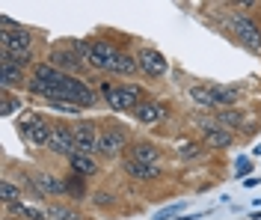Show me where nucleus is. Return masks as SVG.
I'll return each mask as SVG.
<instances>
[{"label":"nucleus","instance_id":"nucleus-1","mask_svg":"<svg viewBox=\"0 0 261 220\" xmlns=\"http://www.w3.org/2000/svg\"><path fill=\"white\" fill-rule=\"evenodd\" d=\"M104 102H107L110 110L125 113V110H137L140 102H146V92H143V86L140 84H116Z\"/></svg>","mask_w":261,"mask_h":220},{"label":"nucleus","instance_id":"nucleus-2","mask_svg":"<svg viewBox=\"0 0 261 220\" xmlns=\"http://www.w3.org/2000/svg\"><path fill=\"white\" fill-rule=\"evenodd\" d=\"M50 131H54V122L45 116H36V113H24L18 119V134L24 137L33 146H48L50 143Z\"/></svg>","mask_w":261,"mask_h":220},{"label":"nucleus","instance_id":"nucleus-3","mask_svg":"<svg viewBox=\"0 0 261 220\" xmlns=\"http://www.w3.org/2000/svg\"><path fill=\"white\" fill-rule=\"evenodd\" d=\"M228 27H231V33L234 39L244 45L246 51H261V27L252 21L249 15H241V12H234V15H228Z\"/></svg>","mask_w":261,"mask_h":220},{"label":"nucleus","instance_id":"nucleus-4","mask_svg":"<svg viewBox=\"0 0 261 220\" xmlns=\"http://www.w3.org/2000/svg\"><path fill=\"white\" fill-rule=\"evenodd\" d=\"M128 149V128L125 125H116L107 122L101 125V140H98V155L101 158H116Z\"/></svg>","mask_w":261,"mask_h":220},{"label":"nucleus","instance_id":"nucleus-5","mask_svg":"<svg viewBox=\"0 0 261 220\" xmlns=\"http://www.w3.org/2000/svg\"><path fill=\"white\" fill-rule=\"evenodd\" d=\"M45 63H50L54 68H60L63 75H71V78H77V71H83L86 68V63H83L77 54L68 48V42H57L54 48H50L48 60Z\"/></svg>","mask_w":261,"mask_h":220},{"label":"nucleus","instance_id":"nucleus-6","mask_svg":"<svg viewBox=\"0 0 261 220\" xmlns=\"http://www.w3.org/2000/svg\"><path fill=\"white\" fill-rule=\"evenodd\" d=\"M0 54H9V57L33 54V33L21 24L12 27V30H3L0 33Z\"/></svg>","mask_w":261,"mask_h":220},{"label":"nucleus","instance_id":"nucleus-7","mask_svg":"<svg viewBox=\"0 0 261 220\" xmlns=\"http://www.w3.org/2000/svg\"><path fill=\"white\" fill-rule=\"evenodd\" d=\"M199 134H202V143L211 146V149H228L231 140H234L226 125L214 122V119H199Z\"/></svg>","mask_w":261,"mask_h":220},{"label":"nucleus","instance_id":"nucleus-8","mask_svg":"<svg viewBox=\"0 0 261 220\" xmlns=\"http://www.w3.org/2000/svg\"><path fill=\"white\" fill-rule=\"evenodd\" d=\"M48 149L54 155H63V158H71V155L77 152V146H74V128L68 122H54Z\"/></svg>","mask_w":261,"mask_h":220},{"label":"nucleus","instance_id":"nucleus-9","mask_svg":"<svg viewBox=\"0 0 261 220\" xmlns=\"http://www.w3.org/2000/svg\"><path fill=\"white\" fill-rule=\"evenodd\" d=\"M74 128V146H77V152L83 155H98V140H101V128H98L95 122H74L71 125Z\"/></svg>","mask_w":261,"mask_h":220},{"label":"nucleus","instance_id":"nucleus-10","mask_svg":"<svg viewBox=\"0 0 261 220\" xmlns=\"http://www.w3.org/2000/svg\"><path fill=\"white\" fill-rule=\"evenodd\" d=\"M119 48L116 45H110L107 39H95L92 42V57H89V63L86 66L89 68H95V71H107L110 75V68H113V63L119 60Z\"/></svg>","mask_w":261,"mask_h":220},{"label":"nucleus","instance_id":"nucleus-11","mask_svg":"<svg viewBox=\"0 0 261 220\" xmlns=\"http://www.w3.org/2000/svg\"><path fill=\"white\" fill-rule=\"evenodd\" d=\"M137 63H140V71H143V75H148V78H163V75L169 71V63H166L163 51H158V48H148V45L137 51Z\"/></svg>","mask_w":261,"mask_h":220},{"label":"nucleus","instance_id":"nucleus-12","mask_svg":"<svg viewBox=\"0 0 261 220\" xmlns=\"http://www.w3.org/2000/svg\"><path fill=\"white\" fill-rule=\"evenodd\" d=\"M27 187H30L39 200H45V197H63L65 193V179H57V176H50V173H36Z\"/></svg>","mask_w":261,"mask_h":220},{"label":"nucleus","instance_id":"nucleus-13","mask_svg":"<svg viewBox=\"0 0 261 220\" xmlns=\"http://www.w3.org/2000/svg\"><path fill=\"white\" fill-rule=\"evenodd\" d=\"M0 84H3V92H12L15 86H27L30 84V71L12 66L9 60H0Z\"/></svg>","mask_w":261,"mask_h":220},{"label":"nucleus","instance_id":"nucleus-14","mask_svg":"<svg viewBox=\"0 0 261 220\" xmlns=\"http://www.w3.org/2000/svg\"><path fill=\"white\" fill-rule=\"evenodd\" d=\"M125 173H128L130 179H137V182H158L163 176L161 164H143V161H130L125 164Z\"/></svg>","mask_w":261,"mask_h":220},{"label":"nucleus","instance_id":"nucleus-15","mask_svg":"<svg viewBox=\"0 0 261 220\" xmlns=\"http://www.w3.org/2000/svg\"><path fill=\"white\" fill-rule=\"evenodd\" d=\"M161 146L158 143H148V140H143V143H134L130 146V161H143V164H161Z\"/></svg>","mask_w":261,"mask_h":220},{"label":"nucleus","instance_id":"nucleus-16","mask_svg":"<svg viewBox=\"0 0 261 220\" xmlns=\"http://www.w3.org/2000/svg\"><path fill=\"white\" fill-rule=\"evenodd\" d=\"M68 167H71V173H77V176H83V179H92V176L98 173V161H95V155L74 152L71 158H68Z\"/></svg>","mask_w":261,"mask_h":220},{"label":"nucleus","instance_id":"nucleus-17","mask_svg":"<svg viewBox=\"0 0 261 220\" xmlns=\"http://www.w3.org/2000/svg\"><path fill=\"white\" fill-rule=\"evenodd\" d=\"M163 113H166V107H163L161 102H140V107L134 110V116H137V122H143V125H154L158 119H163Z\"/></svg>","mask_w":261,"mask_h":220},{"label":"nucleus","instance_id":"nucleus-18","mask_svg":"<svg viewBox=\"0 0 261 220\" xmlns=\"http://www.w3.org/2000/svg\"><path fill=\"white\" fill-rule=\"evenodd\" d=\"M190 99H193L199 107H205V110H217V107H220L217 95H214V86H205V84L190 86Z\"/></svg>","mask_w":261,"mask_h":220},{"label":"nucleus","instance_id":"nucleus-19","mask_svg":"<svg viewBox=\"0 0 261 220\" xmlns=\"http://www.w3.org/2000/svg\"><path fill=\"white\" fill-rule=\"evenodd\" d=\"M140 71V63H137V54H119V60L113 63L110 75H119V78H130Z\"/></svg>","mask_w":261,"mask_h":220},{"label":"nucleus","instance_id":"nucleus-20","mask_svg":"<svg viewBox=\"0 0 261 220\" xmlns=\"http://www.w3.org/2000/svg\"><path fill=\"white\" fill-rule=\"evenodd\" d=\"M45 214H48V220H81L77 208L65 205V203H48L45 205Z\"/></svg>","mask_w":261,"mask_h":220},{"label":"nucleus","instance_id":"nucleus-21","mask_svg":"<svg viewBox=\"0 0 261 220\" xmlns=\"http://www.w3.org/2000/svg\"><path fill=\"white\" fill-rule=\"evenodd\" d=\"M0 200L6 203V208H9V205H15V203H21V187L12 185L9 179H3V182H0Z\"/></svg>","mask_w":261,"mask_h":220},{"label":"nucleus","instance_id":"nucleus-22","mask_svg":"<svg viewBox=\"0 0 261 220\" xmlns=\"http://www.w3.org/2000/svg\"><path fill=\"white\" fill-rule=\"evenodd\" d=\"M178 158L181 161H196V158H202V146L196 140H178Z\"/></svg>","mask_w":261,"mask_h":220},{"label":"nucleus","instance_id":"nucleus-23","mask_svg":"<svg viewBox=\"0 0 261 220\" xmlns=\"http://www.w3.org/2000/svg\"><path fill=\"white\" fill-rule=\"evenodd\" d=\"M65 193H68V197H74V200H81V197H83V176H77V173L65 176Z\"/></svg>","mask_w":261,"mask_h":220},{"label":"nucleus","instance_id":"nucleus-24","mask_svg":"<svg viewBox=\"0 0 261 220\" xmlns=\"http://www.w3.org/2000/svg\"><path fill=\"white\" fill-rule=\"evenodd\" d=\"M214 95H217L220 107H228V104H234V99H238V89L234 86H214Z\"/></svg>","mask_w":261,"mask_h":220},{"label":"nucleus","instance_id":"nucleus-25","mask_svg":"<svg viewBox=\"0 0 261 220\" xmlns=\"http://www.w3.org/2000/svg\"><path fill=\"white\" fill-rule=\"evenodd\" d=\"M50 110H57V113H68V116H77L81 113V107L77 104H68V102H45Z\"/></svg>","mask_w":261,"mask_h":220},{"label":"nucleus","instance_id":"nucleus-26","mask_svg":"<svg viewBox=\"0 0 261 220\" xmlns=\"http://www.w3.org/2000/svg\"><path fill=\"white\" fill-rule=\"evenodd\" d=\"M15 110H21V99H15L12 92H3V116H12Z\"/></svg>","mask_w":261,"mask_h":220},{"label":"nucleus","instance_id":"nucleus-27","mask_svg":"<svg viewBox=\"0 0 261 220\" xmlns=\"http://www.w3.org/2000/svg\"><path fill=\"white\" fill-rule=\"evenodd\" d=\"M220 119H223V125H241L244 122V113L241 110H223Z\"/></svg>","mask_w":261,"mask_h":220},{"label":"nucleus","instance_id":"nucleus-28","mask_svg":"<svg viewBox=\"0 0 261 220\" xmlns=\"http://www.w3.org/2000/svg\"><path fill=\"white\" fill-rule=\"evenodd\" d=\"M6 220H12V217H6Z\"/></svg>","mask_w":261,"mask_h":220}]
</instances>
